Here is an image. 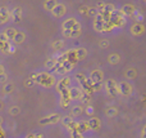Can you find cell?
Segmentation results:
<instances>
[{"instance_id":"5","label":"cell","mask_w":146,"mask_h":138,"mask_svg":"<svg viewBox=\"0 0 146 138\" xmlns=\"http://www.w3.org/2000/svg\"><path fill=\"white\" fill-rule=\"evenodd\" d=\"M104 80V74L101 70H94L90 74V83L95 84V83H103Z\"/></svg>"},{"instance_id":"8","label":"cell","mask_w":146,"mask_h":138,"mask_svg":"<svg viewBox=\"0 0 146 138\" xmlns=\"http://www.w3.org/2000/svg\"><path fill=\"white\" fill-rule=\"evenodd\" d=\"M69 87H71V79L69 77H63L62 80H59L58 84H56V89L59 90V92H62V90L64 89H69Z\"/></svg>"},{"instance_id":"19","label":"cell","mask_w":146,"mask_h":138,"mask_svg":"<svg viewBox=\"0 0 146 138\" xmlns=\"http://www.w3.org/2000/svg\"><path fill=\"white\" fill-rule=\"evenodd\" d=\"M108 61H109V63L110 65H117V63L121 62V57H119V54L113 53V54H110V56L108 57Z\"/></svg>"},{"instance_id":"38","label":"cell","mask_w":146,"mask_h":138,"mask_svg":"<svg viewBox=\"0 0 146 138\" xmlns=\"http://www.w3.org/2000/svg\"><path fill=\"white\" fill-rule=\"evenodd\" d=\"M141 1H145V0H141Z\"/></svg>"},{"instance_id":"7","label":"cell","mask_w":146,"mask_h":138,"mask_svg":"<svg viewBox=\"0 0 146 138\" xmlns=\"http://www.w3.org/2000/svg\"><path fill=\"white\" fill-rule=\"evenodd\" d=\"M68 94H69V97H71V100H81L83 92L81 88H69Z\"/></svg>"},{"instance_id":"31","label":"cell","mask_w":146,"mask_h":138,"mask_svg":"<svg viewBox=\"0 0 146 138\" xmlns=\"http://www.w3.org/2000/svg\"><path fill=\"white\" fill-rule=\"evenodd\" d=\"M100 46H101V48H108V46H109V41L108 40H101L100 41Z\"/></svg>"},{"instance_id":"25","label":"cell","mask_w":146,"mask_h":138,"mask_svg":"<svg viewBox=\"0 0 146 138\" xmlns=\"http://www.w3.org/2000/svg\"><path fill=\"white\" fill-rule=\"evenodd\" d=\"M117 112H118V110H117L115 107H110V108H108V110L105 111L106 116H109V118H113V116H115Z\"/></svg>"},{"instance_id":"21","label":"cell","mask_w":146,"mask_h":138,"mask_svg":"<svg viewBox=\"0 0 146 138\" xmlns=\"http://www.w3.org/2000/svg\"><path fill=\"white\" fill-rule=\"evenodd\" d=\"M4 34L7 35L8 39H13L14 38V35L17 34V30H15L14 27H7L5 28V31H4Z\"/></svg>"},{"instance_id":"6","label":"cell","mask_w":146,"mask_h":138,"mask_svg":"<svg viewBox=\"0 0 146 138\" xmlns=\"http://www.w3.org/2000/svg\"><path fill=\"white\" fill-rule=\"evenodd\" d=\"M66 12H67V8H66V5H63V4H56L55 7L51 9V14H53L54 17H56V18L64 15L66 14Z\"/></svg>"},{"instance_id":"33","label":"cell","mask_w":146,"mask_h":138,"mask_svg":"<svg viewBox=\"0 0 146 138\" xmlns=\"http://www.w3.org/2000/svg\"><path fill=\"white\" fill-rule=\"evenodd\" d=\"M10 89H13V85L12 84H8L7 87H5V93H10V92H12Z\"/></svg>"},{"instance_id":"2","label":"cell","mask_w":146,"mask_h":138,"mask_svg":"<svg viewBox=\"0 0 146 138\" xmlns=\"http://www.w3.org/2000/svg\"><path fill=\"white\" fill-rule=\"evenodd\" d=\"M105 90H106V93H108V96H110V97H115V96L119 94L118 84H117L115 80H113V79L106 80V83H105Z\"/></svg>"},{"instance_id":"34","label":"cell","mask_w":146,"mask_h":138,"mask_svg":"<svg viewBox=\"0 0 146 138\" xmlns=\"http://www.w3.org/2000/svg\"><path fill=\"white\" fill-rule=\"evenodd\" d=\"M1 74H5V72H4V67L0 65V75H1Z\"/></svg>"},{"instance_id":"28","label":"cell","mask_w":146,"mask_h":138,"mask_svg":"<svg viewBox=\"0 0 146 138\" xmlns=\"http://www.w3.org/2000/svg\"><path fill=\"white\" fill-rule=\"evenodd\" d=\"M9 114H10V115H18V114H19V107H17V106H14V107H10Z\"/></svg>"},{"instance_id":"17","label":"cell","mask_w":146,"mask_h":138,"mask_svg":"<svg viewBox=\"0 0 146 138\" xmlns=\"http://www.w3.org/2000/svg\"><path fill=\"white\" fill-rule=\"evenodd\" d=\"M25 40H26V35L22 32V31H17V34H15L14 38H13L14 44H22Z\"/></svg>"},{"instance_id":"13","label":"cell","mask_w":146,"mask_h":138,"mask_svg":"<svg viewBox=\"0 0 146 138\" xmlns=\"http://www.w3.org/2000/svg\"><path fill=\"white\" fill-rule=\"evenodd\" d=\"M10 17L14 22H19L21 18H22V9L21 8H15L13 9V12H10Z\"/></svg>"},{"instance_id":"14","label":"cell","mask_w":146,"mask_h":138,"mask_svg":"<svg viewBox=\"0 0 146 138\" xmlns=\"http://www.w3.org/2000/svg\"><path fill=\"white\" fill-rule=\"evenodd\" d=\"M87 124H88V129H92V131H98L99 128H100V120L99 119H96V118H92V119H90V120L87 121Z\"/></svg>"},{"instance_id":"3","label":"cell","mask_w":146,"mask_h":138,"mask_svg":"<svg viewBox=\"0 0 146 138\" xmlns=\"http://www.w3.org/2000/svg\"><path fill=\"white\" fill-rule=\"evenodd\" d=\"M63 35L66 38H78L81 35V25L80 22L72 28H63Z\"/></svg>"},{"instance_id":"1","label":"cell","mask_w":146,"mask_h":138,"mask_svg":"<svg viewBox=\"0 0 146 138\" xmlns=\"http://www.w3.org/2000/svg\"><path fill=\"white\" fill-rule=\"evenodd\" d=\"M33 83H37V84H41L46 88H50L55 84V79H54L53 75H50L49 72H37L32 76Z\"/></svg>"},{"instance_id":"16","label":"cell","mask_w":146,"mask_h":138,"mask_svg":"<svg viewBox=\"0 0 146 138\" xmlns=\"http://www.w3.org/2000/svg\"><path fill=\"white\" fill-rule=\"evenodd\" d=\"M76 52V57H77V61H81V59H85L86 56H87V50L85 48H77L74 49Z\"/></svg>"},{"instance_id":"20","label":"cell","mask_w":146,"mask_h":138,"mask_svg":"<svg viewBox=\"0 0 146 138\" xmlns=\"http://www.w3.org/2000/svg\"><path fill=\"white\" fill-rule=\"evenodd\" d=\"M56 4H58L56 0H45V1H44V8H45L46 10H49V12H51V9H53Z\"/></svg>"},{"instance_id":"11","label":"cell","mask_w":146,"mask_h":138,"mask_svg":"<svg viewBox=\"0 0 146 138\" xmlns=\"http://www.w3.org/2000/svg\"><path fill=\"white\" fill-rule=\"evenodd\" d=\"M119 10H121L122 14L126 17V15H133L136 8H135L132 4H126V5H123V7H122V9H119Z\"/></svg>"},{"instance_id":"22","label":"cell","mask_w":146,"mask_h":138,"mask_svg":"<svg viewBox=\"0 0 146 138\" xmlns=\"http://www.w3.org/2000/svg\"><path fill=\"white\" fill-rule=\"evenodd\" d=\"M46 69L48 70H55V66H56V61H55V58H49L48 61H46Z\"/></svg>"},{"instance_id":"36","label":"cell","mask_w":146,"mask_h":138,"mask_svg":"<svg viewBox=\"0 0 146 138\" xmlns=\"http://www.w3.org/2000/svg\"><path fill=\"white\" fill-rule=\"evenodd\" d=\"M0 123H1V118H0Z\"/></svg>"},{"instance_id":"18","label":"cell","mask_w":146,"mask_h":138,"mask_svg":"<svg viewBox=\"0 0 146 138\" xmlns=\"http://www.w3.org/2000/svg\"><path fill=\"white\" fill-rule=\"evenodd\" d=\"M82 111H83V107L82 106H80V105H76V106H73V107L71 108V116L73 118V116H78V115H81L82 114Z\"/></svg>"},{"instance_id":"15","label":"cell","mask_w":146,"mask_h":138,"mask_svg":"<svg viewBox=\"0 0 146 138\" xmlns=\"http://www.w3.org/2000/svg\"><path fill=\"white\" fill-rule=\"evenodd\" d=\"M77 23H78V21L76 20V18L71 17V18H68V20L64 21L63 25H62V27H63V28H72V27H74Z\"/></svg>"},{"instance_id":"24","label":"cell","mask_w":146,"mask_h":138,"mask_svg":"<svg viewBox=\"0 0 146 138\" xmlns=\"http://www.w3.org/2000/svg\"><path fill=\"white\" fill-rule=\"evenodd\" d=\"M51 46H53L55 50H60V49H63V46H64V40H56V41H54V43L51 44Z\"/></svg>"},{"instance_id":"23","label":"cell","mask_w":146,"mask_h":138,"mask_svg":"<svg viewBox=\"0 0 146 138\" xmlns=\"http://www.w3.org/2000/svg\"><path fill=\"white\" fill-rule=\"evenodd\" d=\"M137 76V71H136V69H128L126 71V77L128 80H131V79H135V77Z\"/></svg>"},{"instance_id":"30","label":"cell","mask_w":146,"mask_h":138,"mask_svg":"<svg viewBox=\"0 0 146 138\" xmlns=\"http://www.w3.org/2000/svg\"><path fill=\"white\" fill-rule=\"evenodd\" d=\"M87 10H88V7H80V13L81 14H87Z\"/></svg>"},{"instance_id":"12","label":"cell","mask_w":146,"mask_h":138,"mask_svg":"<svg viewBox=\"0 0 146 138\" xmlns=\"http://www.w3.org/2000/svg\"><path fill=\"white\" fill-rule=\"evenodd\" d=\"M59 119H60V116H59L58 114H55V115H49V116H46V118L41 119L40 123L41 124H53V123H56Z\"/></svg>"},{"instance_id":"32","label":"cell","mask_w":146,"mask_h":138,"mask_svg":"<svg viewBox=\"0 0 146 138\" xmlns=\"http://www.w3.org/2000/svg\"><path fill=\"white\" fill-rule=\"evenodd\" d=\"M7 79H8V77H7V75H5V74H1V75H0V83L5 84V83H7Z\"/></svg>"},{"instance_id":"9","label":"cell","mask_w":146,"mask_h":138,"mask_svg":"<svg viewBox=\"0 0 146 138\" xmlns=\"http://www.w3.org/2000/svg\"><path fill=\"white\" fill-rule=\"evenodd\" d=\"M10 20V12L8 10V8L1 7L0 8V25H4Z\"/></svg>"},{"instance_id":"10","label":"cell","mask_w":146,"mask_h":138,"mask_svg":"<svg viewBox=\"0 0 146 138\" xmlns=\"http://www.w3.org/2000/svg\"><path fill=\"white\" fill-rule=\"evenodd\" d=\"M144 32H145V27L142 23H135V25L131 27V34L135 36H140Z\"/></svg>"},{"instance_id":"4","label":"cell","mask_w":146,"mask_h":138,"mask_svg":"<svg viewBox=\"0 0 146 138\" xmlns=\"http://www.w3.org/2000/svg\"><path fill=\"white\" fill-rule=\"evenodd\" d=\"M118 89H119V93L123 96H131L132 94V90H133V88H132V85L129 84L128 81H121L118 84Z\"/></svg>"},{"instance_id":"37","label":"cell","mask_w":146,"mask_h":138,"mask_svg":"<svg viewBox=\"0 0 146 138\" xmlns=\"http://www.w3.org/2000/svg\"><path fill=\"white\" fill-rule=\"evenodd\" d=\"M0 107H1V103H0Z\"/></svg>"},{"instance_id":"29","label":"cell","mask_w":146,"mask_h":138,"mask_svg":"<svg viewBox=\"0 0 146 138\" xmlns=\"http://www.w3.org/2000/svg\"><path fill=\"white\" fill-rule=\"evenodd\" d=\"M85 111H86V114H87V115H92V114H94L92 106H87V107L85 108Z\"/></svg>"},{"instance_id":"35","label":"cell","mask_w":146,"mask_h":138,"mask_svg":"<svg viewBox=\"0 0 146 138\" xmlns=\"http://www.w3.org/2000/svg\"><path fill=\"white\" fill-rule=\"evenodd\" d=\"M141 138H145V129H142V133H141Z\"/></svg>"},{"instance_id":"26","label":"cell","mask_w":146,"mask_h":138,"mask_svg":"<svg viewBox=\"0 0 146 138\" xmlns=\"http://www.w3.org/2000/svg\"><path fill=\"white\" fill-rule=\"evenodd\" d=\"M62 123H63L64 125H66L67 128H68V127H69V125H71V124L73 123V118H72L71 115H69V116H66V118H63V119H62Z\"/></svg>"},{"instance_id":"27","label":"cell","mask_w":146,"mask_h":138,"mask_svg":"<svg viewBox=\"0 0 146 138\" xmlns=\"http://www.w3.org/2000/svg\"><path fill=\"white\" fill-rule=\"evenodd\" d=\"M98 14V8H88L87 10V15H90V17H95V15Z\"/></svg>"}]
</instances>
